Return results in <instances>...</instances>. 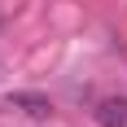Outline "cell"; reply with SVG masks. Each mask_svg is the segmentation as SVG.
<instances>
[{
  "mask_svg": "<svg viewBox=\"0 0 127 127\" xmlns=\"http://www.w3.org/2000/svg\"><path fill=\"white\" fill-rule=\"evenodd\" d=\"M96 123L101 127H127V96H105L96 105Z\"/></svg>",
  "mask_w": 127,
  "mask_h": 127,
  "instance_id": "6da1fadb",
  "label": "cell"
}]
</instances>
